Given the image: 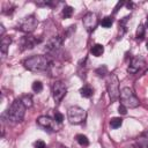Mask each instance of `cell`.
Masks as SVG:
<instances>
[{
    "label": "cell",
    "instance_id": "cell-1",
    "mask_svg": "<svg viewBox=\"0 0 148 148\" xmlns=\"http://www.w3.org/2000/svg\"><path fill=\"white\" fill-rule=\"evenodd\" d=\"M23 65L31 72H44L50 68L51 61L46 56H34L25 59L23 61Z\"/></svg>",
    "mask_w": 148,
    "mask_h": 148
},
{
    "label": "cell",
    "instance_id": "cell-2",
    "mask_svg": "<svg viewBox=\"0 0 148 148\" xmlns=\"http://www.w3.org/2000/svg\"><path fill=\"white\" fill-rule=\"evenodd\" d=\"M25 109L27 108L23 105V103H22L21 99H15L10 104L9 109L7 110L6 117L13 124L20 123V121L23 120V117H24V113H25Z\"/></svg>",
    "mask_w": 148,
    "mask_h": 148
},
{
    "label": "cell",
    "instance_id": "cell-3",
    "mask_svg": "<svg viewBox=\"0 0 148 148\" xmlns=\"http://www.w3.org/2000/svg\"><path fill=\"white\" fill-rule=\"evenodd\" d=\"M120 101H121V105H124L125 108H130V109H134L138 108L140 102L138 99V97L134 95L133 90L128 87H124L120 90Z\"/></svg>",
    "mask_w": 148,
    "mask_h": 148
},
{
    "label": "cell",
    "instance_id": "cell-4",
    "mask_svg": "<svg viewBox=\"0 0 148 148\" xmlns=\"http://www.w3.org/2000/svg\"><path fill=\"white\" fill-rule=\"evenodd\" d=\"M67 117H68V120L71 124L73 125H79V124H82L86 118H87V111L80 106H71L67 111Z\"/></svg>",
    "mask_w": 148,
    "mask_h": 148
},
{
    "label": "cell",
    "instance_id": "cell-5",
    "mask_svg": "<svg viewBox=\"0 0 148 148\" xmlns=\"http://www.w3.org/2000/svg\"><path fill=\"white\" fill-rule=\"evenodd\" d=\"M106 88L109 92V97L111 102H116L119 96H120V90H119V80L116 74H110L106 81Z\"/></svg>",
    "mask_w": 148,
    "mask_h": 148
},
{
    "label": "cell",
    "instance_id": "cell-6",
    "mask_svg": "<svg viewBox=\"0 0 148 148\" xmlns=\"http://www.w3.org/2000/svg\"><path fill=\"white\" fill-rule=\"evenodd\" d=\"M37 24H38V21H37V18L35 17V15H29V16L24 17V18L18 23L17 28H18L22 32L30 34V32H32V31L36 29Z\"/></svg>",
    "mask_w": 148,
    "mask_h": 148
},
{
    "label": "cell",
    "instance_id": "cell-7",
    "mask_svg": "<svg viewBox=\"0 0 148 148\" xmlns=\"http://www.w3.org/2000/svg\"><path fill=\"white\" fill-rule=\"evenodd\" d=\"M66 92H67V88H66L64 82L56 81L52 84V96H53V99H54V102L57 104L61 102V99L65 97Z\"/></svg>",
    "mask_w": 148,
    "mask_h": 148
},
{
    "label": "cell",
    "instance_id": "cell-8",
    "mask_svg": "<svg viewBox=\"0 0 148 148\" xmlns=\"http://www.w3.org/2000/svg\"><path fill=\"white\" fill-rule=\"evenodd\" d=\"M82 23H83V27L86 28L87 31H92V30H95V28L98 24V18H97V16H96L95 13L89 12V13H87L83 16Z\"/></svg>",
    "mask_w": 148,
    "mask_h": 148
},
{
    "label": "cell",
    "instance_id": "cell-9",
    "mask_svg": "<svg viewBox=\"0 0 148 148\" xmlns=\"http://www.w3.org/2000/svg\"><path fill=\"white\" fill-rule=\"evenodd\" d=\"M37 123H38V125H40L45 128H50L52 131H59V128H60V123H58L56 119H52L47 116H40L37 119Z\"/></svg>",
    "mask_w": 148,
    "mask_h": 148
},
{
    "label": "cell",
    "instance_id": "cell-10",
    "mask_svg": "<svg viewBox=\"0 0 148 148\" xmlns=\"http://www.w3.org/2000/svg\"><path fill=\"white\" fill-rule=\"evenodd\" d=\"M62 40H64V39H62L60 36H54V37H52V38L49 39V42L46 43V45H45V51H46L47 53H53V52L58 51V50L60 49L61 44H62Z\"/></svg>",
    "mask_w": 148,
    "mask_h": 148
},
{
    "label": "cell",
    "instance_id": "cell-11",
    "mask_svg": "<svg viewBox=\"0 0 148 148\" xmlns=\"http://www.w3.org/2000/svg\"><path fill=\"white\" fill-rule=\"evenodd\" d=\"M40 38H37L35 36H24L21 40V46L22 50H27V49H32L35 47L37 44L40 43Z\"/></svg>",
    "mask_w": 148,
    "mask_h": 148
},
{
    "label": "cell",
    "instance_id": "cell-12",
    "mask_svg": "<svg viewBox=\"0 0 148 148\" xmlns=\"http://www.w3.org/2000/svg\"><path fill=\"white\" fill-rule=\"evenodd\" d=\"M143 65H145V60L142 58H134V59H132V61H131L127 71L130 73H136Z\"/></svg>",
    "mask_w": 148,
    "mask_h": 148
},
{
    "label": "cell",
    "instance_id": "cell-13",
    "mask_svg": "<svg viewBox=\"0 0 148 148\" xmlns=\"http://www.w3.org/2000/svg\"><path fill=\"white\" fill-rule=\"evenodd\" d=\"M136 148H148V131L145 132L136 141Z\"/></svg>",
    "mask_w": 148,
    "mask_h": 148
},
{
    "label": "cell",
    "instance_id": "cell-14",
    "mask_svg": "<svg viewBox=\"0 0 148 148\" xmlns=\"http://www.w3.org/2000/svg\"><path fill=\"white\" fill-rule=\"evenodd\" d=\"M92 94H94V90H92V88H91L90 86H88V84L83 86V87L80 89V95H81L82 97H84V98L91 97Z\"/></svg>",
    "mask_w": 148,
    "mask_h": 148
},
{
    "label": "cell",
    "instance_id": "cell-15",
    "mask_svg": "<svg viewBox=\"0 0 148 148\" xmlns=\"http://www.w3.org/2000/svg\"><path fill=\"white\" fill-rule=\"evenodd\" d=\"M10 43H12V38L9 36H3L1 38V52L3 54L7 53V50H8V46L10 45Z\"/></svg>",
    "mask_w": 148,
    "mask_h": 148
},
{
    "label": "cell",
    "instance_id": "cell-16",
    "mask_svg": "<svg viewBox=\"0 0 148 148\" xmlns=\"http://www.w3.org/2000/svg\"><path fill=\"white\" fill-rule=\"evenodd\" d=\"M90 52H91V54L95 56V57H101V56L103 54V52H104V47H103L102 44H95V45L91 46Z\"/></svg>",
    "mask_w": 148,
    "mask_h": 148
},
{
    "label": "cell",
    "instance_id": "cell-17",
    "mask_svg": "<svg viewBox=\"0 0 148 148\" xmlns=\"http://www.w3.org/2000/svg\"><path fill=\"white\" fill-rule=\"evenodd\" d=\"M121 124H123V119L118 118V117H114V118H112L110 120V126H111V128H114V130L119 128L121 126Z\"/></svg>",
    "mask_w": 148,
    "mask_h": 148
},
{
    "label": "cell",
    "instance_id": "cell-18",
    "mask_svg": "<svg viewBox=\"0 0 148 148\" xmlns=\"http://www.w3.org/2000/svg\"><path fill=\"white\" fill-rule=\"evenodd\" d=\"M75 139H76L77 143L81 145V146H88V145H89V140H88V138H87L86 135H83V134H77Z\"/></svg>",
    "mask_w": 148,
    "mask_h": 148
},
{
    "label": "cell",
    "instance_id": "cell-19",
    "mask_svg": "<svg viewBox=\"0 0 148 148\" xmlns=\"http://www.w3.org/2000/svg\"><path fill=\"white\" fill-rule=\"evenodd\" d=\"M73 12H74L73 7H71V6H65V7L62 8L61 14H62V16H64L65 18H68V17H71V16L73 15Z\"/></svg>",
    "mask_w": 148,
    "mask_h": 148
},
{
    "label": "cell",
    "instance_id": "cell-20",
    "mask_svg": "<svg viewBox=\"0 0 148 148\" xmlns=\"http://www.w3.org/2000/svg\"><path fill=\"white\" fill-rule=\"evenodd\" d=\"M20 99L22 101V103H23V105H24L25 108H30V106L32 105V98H31L30 95H24V96H22Z\"/></svg>",
    "mask_w": 148,
    "mask_h": 148
},
{
    "label": "cell",
    "instance_id": "cell-21",
    "mask_svg": "<svg viewBox=\"0 0 148 148\" xmlns=\"http://www.w3.org/2000/svg\"><path fill=\"white\" fill-rule=\"evenodd\" d=\"M101 24H102V27H104V28H110V27L113 24V18H112L111 16H106V17H104V18L101 21Z\"/></svg>",
    "mask_w": 148,
    "mask_h": 148
},
{
    "label": "cell",
    "instance_id": "cell-22",
    "mask_svg": "<svg viewBox=\"0 0 148 148\" xmlns=\"http://www.w3.org/2000/svg\"><path fill=\"white\" fill-rule=\"evenodd\" d=\"M31 88H32V91H34V92H40V91L43 90V83H42L40 81H35V82L32 83Z\"/></svg>",
    "mask_w": 148,
    "mask_h": 148
},
{
    "label": "cell",
    "instance_id": "cell-23",
    "mask_svg": "<svg viewBox=\"0 0 148 148\" xmlns=\"http://www.w3.org/2000/svg\"><path fill=\"white\" fill-rule=\"evenodd\" d=\"M143 36H145V28H143V25H139L136 29V38L142 39Z\"/></svg>",
    "mask_w": 148,
    "mask_h": 148
},
{
    "label": "cell",
    "instance_id": "cell-24",
    "mask_svg": "<svg viewBox=\"0 0 148 148\" xmlns=\"http://www.w3.org/2000/svg\"><path fill=\"white\" fill-rule=\"evenodd\" d=\"M105 73H106V67H105V66H102V67H99L98 69H96V74H97L98 76H104Z\"/></svg>",
    "mask_w": 148,
    "mask_h": 148
},
{
    "label": "cell",
    "instance_id": "cell-25",
    "mask_svg": "<svg viewBox=\"0 0 148 148\" xmlns=\"http://www.w3.org/2000/svg\"><path fill=\"white\" fill-rule=\"evenodd\" d=\"M34 147H35V148H46V145H45L44 141H42V140H37V141L34 143Z\"/></svg>",
    "mask_w": 148,
    "mask_h": 148
},
{
    "label": "cell",
    "instance_id": "cell-26",
    "mask_svg": "<svg viewBox=\"0 0 148 148\" xmlns=\"http://www.w3.org/2000/svg\"><path fill=\"white\" fill-rule=\"evenodd\" d=\"M54 119H56L58 123L61 124V121L64 120V117H62V114H61L60 112H56V113H54Z\"/></svg>",
    "mask_w": 148,
    "mask_h": 148
},
{
    "label": "cell",
    "instance_id": "cell-27",
    "mask_svg": "<svg viewBox=\"0 0 148 148\" xmlns=\"http://www.w3.org/2000/svg\"><path fill=\"white\" fill-rule=\"evenodd\" d=\"M118 112H119L120 114H126L127 111H126V108H125L124 105H120V106L118 108Z\"/></svg>",
    "mask_w": 148,
    "mask_h": 148
},
{
    "label": "cell",
    "instance_id": "cell-28",
    "mask_svg": "<svg viewBox=\"0 0 148 148\" xmlns=\"http://www.w3.org/2000/svg\"><path fill=\"white\" fill-rule=\"evenodd\" d=\"M146 25H147V28H148V16H147V22H146Z\"/></svg>",
    "mask_w": 148,
    "mask_h": 148
},
{
    "label": "cell",
    "instance_id": "cell-29",
    "mask_svg": "<svg viewBox=\"0 0 148 148\" xmlns=\"http://www.w3.org/2000/svg\"><path fill=\"white\" fill-rule=\"evenodd\" d=\"M147 50H148V42H147Z\"/></svg>",
    "mask_w": 148,
    "mask_h": 148
},
{
    "label": "cell",
    "instance_id": "cell-30",
    "mask_svg": "<svg viewBox=\"0 0 148 148\" xmlns=\"http://www.w3.org/2000/svg\"><path fill=\"white\" fill-rule=\"evenodd\" d=\"M61 148H67V147H64V146H62V147H61Z\"/></svg>",
    "mask_w": 148,
    "mask_h": 148
}]
</instances>
